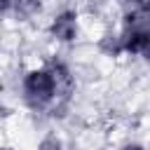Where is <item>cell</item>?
Returning a JSON list of instances; mask_svg holds the SVG:
<instances>
[{"instance_id": "cell-3", "label": "cell", "mask_w": 150, "mask_h": 150, "mask_svg": "<svg viewBox=\"0 0 150 150\" xmlns=\"http://www.w3.org/2000/svg\"><path fill=\"white\" fill-rule=\"evenodd\" d=\"M49 33L59 42H73L77 38V14L73 9H66V12L56 14L54 21L49 23Z\"/></svg>"}, {"instance_id": "cell-4", "label": "cell", "mask_w": 150, "mask_h": 150, "mask_svg": "<svg viewBox=\"0 0 150 150\" xmlns=\"http://www.w3.org/2000/svg\"><path fill=\"white\" fill-rule=\"evenodd\" d=\"M40 12V0H0V14H14L19 19H28Z\"/></svg>"}, {"instance_id": "cell-7", "label": "cell", "mask_w": 150, "mask_h": 150, "mask_svg": "<svg viewBox=\"0 0 150 150\" xmlns=\"http://www.w3.org/2000/svg\"><path fill=\"white\" fill-rule=\"evenodd\" d=\"M122 150H145V148H143L141 143H127V145H124Z\"/></svg>"}, {"instance_id": "cell-5", "label": "cell", "mask_w": 150, "mask_h": 150, "mask_svg": "<svg viewBox=\"0 0 150 150\" xmlns=\"http://www.w3.org/2000/svg\"><path fill=\"white\" fill-rule=\"evenodd\" d=\"M38 150H63V145H61V141L56 136H47V138H42Z\"/></svg>"}, {"instance_id": "cell-6", "label": "cell", "mask_w": 150, "mask_h": 150, "mask_svg": "<svg viewBox=\"0 0 150 150\" xmlns=\"http://www.w3.org/2000/svg\"><path fill=\"white\" fill-rule=\"evenodd\" d=\"M120 2L129 5L131 9H148V2H150V0H120Z\"/></svg>"}, {"instance_id": "cell-1", "label": "cell", "mask_w": 150, "mask_h": 150, "mask_svg": "<svg viewBox=\"0 0 150 150\" xmlns=\"http://www.w3.org/2000/svg\"><path fill=\"white\" fill-rule=\"evenodd\" d=\"M21 91H23V101L28 108L33 110H47V108H56V80L49 66L45 68H35L30 70L23 82H21Z\"/></svg>"}, {"instance_id": "cell-8", "label": "cell", "mask_w": 150, "mask_h": 150, "mask_svg": "<svg viewBox=\"0 0 150 150\" xmlns=\"http://www.w3.org/2000/svg\"><path fill=\"white\" fill-rule=\"evenodd\" d=\"M0 150H12V148H0Z\"/></svg>"}, {"instance_id": "cell-2", "label": "cell", "mask_w": 150, "mask_h": 150, "mask_svg": "<svg viewBox=\"0 0 150 150\" xmlns=\"http://www.w3.org/2000/svg\"><path fill=\"white\" fill-rule=\"evenodd\" d=\"M150 47V30L148 26H124L117 35L120 54H145Z\"/></svg>"}]
</instances>
